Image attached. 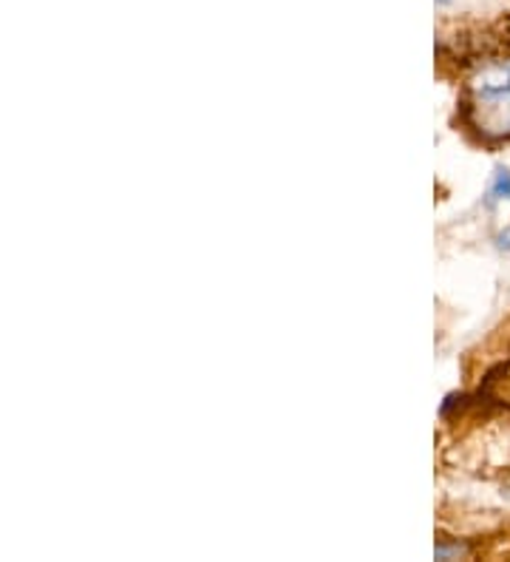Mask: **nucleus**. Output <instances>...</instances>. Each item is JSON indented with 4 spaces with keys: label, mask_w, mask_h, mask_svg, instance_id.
I'll return each mask as SVG.
<instances>
[{
    "label": "nucleus",
    "mask_w": 510,
    "mask_h": 562,
    "mask_svg": "<svg viewBox=\"0 0 510 562\" xmlns=\"http://www.w3.org/2000/svg\"><path fill=\"white\" fill-rule=\"evenodd\" d=\"M465 114L483 137H510V60H494L468 82Z\"/></svg>",
    "instance_id": "obj_1"
},
{
    "label": "nucleus",
    "mask_w": 510,
    "mask_h": 562,
    "mask_svg": "<svg viewBox=\"0 0 510 562\" xmlns=\"http://www.w3.org/2000/svg\"><path fill=\"white\" fill-rule=\"evenodd\" d=\"M488 202L490 205L510 202V168H505V165H497V171H494V179H490L488 188Z\"/></svg>",
    "instance_id": "obj_2"
},
{
    "label": "nucleus",
    "mask_w": 510,
    "mask_h": 562,
    "mask_svg": "<svg viewBox=\"0 0 510 562\" xmlns=\"http://www.w3.org/2000/svg\"><path fill=\"white\" fill-rule=\"evenodd\" d=\"M465 554V546H460V542H454V546H449V542H437V549H434V557L437 560H451V557H460Z\"/></svg>",
    "instance_id": "obj_3"
},
{
    "label": "nucleus",
    "mask_w": 510,
    "mask_h": 562,
    "mask_svg": "<svg viewBox=\"0 0 510 562\" xmlns=\"http://www.w3.org/2000/svg\"><path fill=\"white\" fill-rule=\"evenodd\" d=\"M497 247H499V250H508V254H510V222L497 234Z\"/></svg>",
    "instance_id": "obj_4"
},
{
    "label": "nucleus",
    "mask_w": 510,
    "mask_h": 562,
    "mask_svg": "<svg viewBox=\"0 0 510 562\" xmlns=\"http://www.w3.org/2000/svg\"><path fill=\"white\" fill-rule=\"evenodd\" d=\"M437 3H449V0H437Z\"/></svg>",
    "instance_id": "obj_5"
}]
</instances>
